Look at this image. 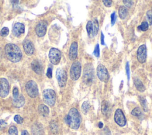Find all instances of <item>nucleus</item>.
<instances>
[{
	"label": "nucleus",
	"instance_id": "f704fd0d",
	"mask_svg": "<svg viewBox=\"0 0 152 135\" xmlns=\"http://www.w3.org/2000/svg\"><path fill=\"white\" fill-rule=\"evenodd\" d=\"M7 126V123L4 120H0V129L1 130H4V129L6 128Z\"/></svg>",
	"mask_w": 152,
	"mask_h": 135
},
{
	"label": "nucleus",
	"instance_id": "f03ea898",
	"mask_svg": "<svg viewBox=\"0 0 152 135\" xmlns=\"http://www.w3.org/2000/svg\"><path fill=\"white\" fill-rule=\"evenodd\" d=\"M65 121L71 128L77 130L81 123V117L78 110L75 108H71L65 117Z\"/></svg>",
	"mask_w": 152,
	"mask_h": 135
},
{
	"label": "nucleus",
	"instance_id": "39448f33",
	"mask_svg": "<svg viewBox=\"0 0 152 135\" xmlns=\"http://www.w3.org/2000/svg\"><path fill=\"white\" fill-rule=\"evenodd\" d=\"M81 73V64L78 61H74L69 70V76L72 80H77Z\"/></svg>",
	"mask_w": 152,
	"mask_h": 135
},
{
	"label": "nucleus",
	"instance_id": "6ab92c4d",
	"mask_svg": "<svg viewBox=\"0 0 152 135\" xmlns=\"http://www.w3.org/2000/svg\"><path fill=\"white\" fill-rule=\"evenodd\" d=\"M101 111L103 115L107 116L110 112V104L107 101H103L101 105Z\"/></svg>",
	"mask_w": 152,
	"mask_h": 135
},
{
	"label": "nucleus",
	"instance_id": "6e6552de",
	"mask_svg": "<svg viewBox=\"0 0 152 135\" xmlns=\"http://www.w3.org/2000/svg\"><path fill=\"white\" fill-rule=\"evenodd\" d=\"M61 58V51L55 48L50 49L49 52V59L50 62L53 65H57L59 63Z\"/></svg>",
	"mask_w": 152,
	"mask_h": 135
},
{
	"label": "nucleus",
	"instance_id": "cd10ccee",
	"mask_svg": "<svg viewBox=\"0 0 152 135\" xmlns=\"http://www.w3.org/2000/svg\"><path fill=\"white\" fill-rule=\"evenodd\" d=\"M148 29V24L146 21H143L141 23V25L138 27V29L141 31H146Z\"/></svg>",
	"mask_w": 152,
	"mask_h": 135
},
{
	"label": "nucleus",
	"instance_id": "c85d7f7f",
	"mask_svg": "<svg viewBox=\"0 0 152 135\" xmlns=\"http://www.w3.org/2000/svg\"><path fill=\"white\" fill-rule=\"evenodd\" d=\"M131 114L134 116H135V117H140V116L141 115L142 112H141V111L140 108L135 107L131 111Z\"/></svg>",
	"mask_w": 152,
	"mask_h": 135
},
{
	"label": "nucleus",
	"instance_id": "58836bf2",
	"mask_svg": "<svg viewBox=\"0 0 152 135\" xmlns=\"http://www.w3.org/2000/svg\"><path fill=\"white\" fill-rule=\"evenodd\" d=\"M46 76L49 78V79H51L52 77V68L49 67L47 70V72H46Z\"/></svg>",
	"mask_w": 152,
	"mask_h": 135
},
{
	"label": "nucleus",
	"instance_id": "f257e3e1",
	"mask_svg": "<svg viewBox=\"0 0 152 135\" xmlns=\"http://www.w3.org/2000/svg\"><path fill=\"white\" fill-rule=\"evenodd\" d=\"M5 52L7 59L12 62H18L22 58V52L20 48L15 44L8 43L5 46Z\"/></svg>",
	"mask_w": 152,
	"mask_h": 135
},
{
	"label": "nucleus",
	"instance_id": "393cba45",
	"mask_svg": "<svg viewBox=\"0 0 152 135\" xmlns=\"http://www.w3.org/2000/svg\"><path fill=\"white\" fill-rule=\"evenodd\" d=\"M90 107V104L88 101H84L81 105V111L84 114H86Z\"/></svg>",
	"mask_w": 152,
	"mask_h": 135
},
{
	"label": "nucleus",
	"instance_id": "c756f323",
	"mask_svg": "<svg viewBox=\"0 0 152 135\" xmlns=\"http://www.w3.org/2000/svg\"><path fill=\"white\" fill-rule=\"evenodd\" d=\"M9 33V29L8 27H3L0 32V34L1 36L2 37H5L7 36Z\"/></svg>",
	"mask_w": 152,
	"mask_h": 135
},
{
	"label": "nucleus",
	"instance_id": "7c9ffc66",
	"mask_svg": "<svg viewBox=\"0 0 152 135\" xmlns=\"http://www.w3.org/2000/svg\"><path fill=\"white\" fill-rule=\"evenodd\" d=\"M14 120L17 124H22L24 121L23 118L21 117L20 115H15L14 117Z\"/></svg>",
	"mask_w": 152,
	"mask_h": 135
},
{
	"label": "nucleus",
	"instance_id": "c03bdc74",
	"mask_svg": "<svg viewBox=\"0 0 152 135\" xmlns=\"http://www.w3.org/2000/svg\"><path fill=\"white\" fill-rule=\"evenodd\" d=\"M151 14H152V9H151Z\"/></svg>",
	"mask_w": 152,
	"mask_h": 135
},
{
	"label": "nucleus",
	"instance_id": "f8f14e48",
	"mask_svg": "<svg viewBox=\"0 0 152 135\" xmlns=\"http://www.w3.org/2000/svg\"><path fill=\"white\" fill-rule=\"evenodd\" d=\"M137 58L140 63H144L147 59V47L145 45H140L137 52Z\"/></svg>",
	"mask_w": 152,
	"mask_h": 135
},
{
	"label": "nucleus",
	"instance_id": "a211bd4d",
	"mask_svg": "<svg viewBox=\"0 0 152 135\" xmlns=\"http://www.w3.org/2000/svg\"><path fill=\"white\" fill-rule=\"evenodd\" d=\"M25 103V99L23 95H20L17 98L13 99L12 105L16 108H20L24 105Z\"/></svg>",
	"mask_w": 152,
	"mask_h": 135
},
{
	"label": "nucleus",
	"instance_id": "423d86ee",
	"mask_svg": "<svg viewBox=\"0 0 152 135\" xmlns=\"http://www.w3.org/2000/svg\"><path fill=\"white\" fill-rule=\"evenodd\" d=\"M26 90L27 95L32 98H36L39 93V89L37 83L34 80H29L26 84Z\"/></svg>",
	"mask_w": 152,
	"mask_h": 135
},
{
	"label": "nucleus",
	"instance_id": "c9c22d12",
	"mask_svg": "<svg viewBox=\"0 0 152 135\" xmlns=\"http://www.w3.org/2000/svg\"><path fill=\"white\" fill-rule=\"evenodd\" d=\"M110 17H111V25L113 26L115 21H116V16L115 12H113V13L111 14Z\"/></svg>",
	"mask_w": 152,
	"mask_h": 135
},
{
	"label": "nucleus",
	"instance_id": "f3484780",
	"mask_svg": "<svg viewBox=\"0 0 152 135\" xmlns=\"http://www.w3.org/2000/svg\"><path fill=\"white\" fill-rule=\"evenodd\" d=\"M31 66L32 70L34 73H36L37 74H40L42 73V67L38 60L37 59L33 60L31 64Z\"/></svg>",
	"mask_w": 152,
	"mask_h": 135
},
{
	"label": "nucleus",
	"instance_id": "aec40b11",
	"mask_svg": "<svg viewBox=\"0 0 152 135\" xmlns=\"http://www.w3.org/2000/svg\"><path fill=\"white\" fill-rule=\"evenodd\" d=\"M38 111H39V114L44 117H47L49 114V108L44 104H40V105H39Z\"/></svg>",
	"mask_w": 152,
	"mask_h": 135
},
{
	"label": "nucleus",
	"instance_id": "b1692460",
	"mask_svg": "<svg viewBox=\"0 0 152 135\" xmlns=\"http://www.w3.org/2000/svg\"><path fill=\"white\" fill-rule=\"evenodd\" d=\"M139 101L140 102L141 105L142 106L144 111L145 112H147L148 111V107H147V102L145 98L142 96H140L139 97Z\"/></svg>",
	"mask_w": 152,
	"mask_h": 135
},
{
	"label": "nucleus",
	"instance_id": "0eeeda50",
	"mask_svg": "<svg viewBox=\"0 0 152 135\" xmlns=\"http://www.w3.org/2000/svg\"><path fill=\"white\" fill-rule=\"evenodd\" d=\"M97 76L100 81L104 83H107L110 78L107 68L101 64L97 67Z\"/></svg>",
	"mask_w": 152,
	"mask_h": 135
},
{
	"label": "nucleus",
	"instance_id": "ea45409f",
	"mask_svg": "<svg viewBox=\"0 0 152 135\" xmlns=\"http://www.w3.org/2000/svg\"><path fill=\"white\" fill-rule=\"evenodd\" d=\"M103 4L106 7H110L112 5V1L111 0H103Z\"/></svg>",
	"mask_w": 152,
	"mask_h": 135
},
{
	"label": "nucleus",
	"instance_id": "412c9836",
	"mask_svg": "<svg viewBox=\"0 0 152 135\" xmlns=\"http://www.w3.org/2000/svg\"><path fill=\"white\" fill-rule=\"evenodd\" d=\"M134 83L135 87L139 92H143L145 91V87L144 85L143 84V83H142V81L140 79H138L137 78H135L134 79Z\"/></svg>",
	"mask_w": 152,
	"mask_h": 135
},
{
	"label": "nucleus",
	"instance_id": "2eb2a0df",
	"mask_svg": "<svg viewBox=\"0 0 152 135\" xmlns=\"http://www.w3.org/2000/svg\"><path fill=\"white\" fill-rule=\"evenodd\" d=\"M25 31V27L23 23H16L12 27V33L16 37H19L20 35L23 34Z\"/></svg>",
	"mask_w": 152,
	"mask_h": 135
},
{
	"label": "nucleus",
	"instance_id": "1a4fd4ad",
	"mask_svg": "<svg viewBox=\"0 0 152 135\" xmlns=\"http://www.w3.org/2000/svg\"><path fill=\"white\" fill-rule=\"evenodd\" d=\"M56 77L59 86L61 87L65 86L67 81V74L65 70L58 68L56 71Z\"/></svg>",
	"mask_w": 152,
	"mask_h": 135
},
{
	"label": "nucleus",
	"instance_id": "9d476101",
	"mask_svg": "<svg viewBox=\"0 0 152 135\" xmlns=\"http://www.w3.org/2000/svg\"><path fill=\"white\" fill-rule=\"evenodd\" d=\"M10 93V84L5 78H0V97L5 98Z\"/></svg>",
	"mask_w": 152,
	"mask_h": 135
},
{
	"label": "nucleus",
	"instance_id": "473e14b6",
	"mask_svg": "<svg viewBox=\"0 0 152 135\" xmlns=\"http://www.w3.org/2000/svg\"><path fill=\"white\" fill-rule=\"evenodd\" d=\"M146 15H147V19L148 20L149 25H152V14H151V11L150 10H148L146 12Z\"/></svg>",
	"mask_w": 152,
	"mask_h": 135
},
{
	"label": "nucleus",
	"instance_id": "5701e85b",
	"mask_svg": "<svg viewBox=\"0 0 152 135\" xmlns=\"http://www.w3.org/2000/svg\"><path fill=\"white\" fill-rule=\"evenodd\" d=\"M86 30L87 34L90 37H92L94 35L93 33V26L91 21H88L86 24Z\"/></svg>",
	"mask_w": 152,
	"mask_h": 135
},
{
	"label": "nucleus",
	"instance_id": "bb28decb",
	"mask_svg": "<svg viewBox=\"0 0 152 135\" xmlns=\"http://www.w3.org/2000/svg\"><path fill=\"white\" fill-rule=\"evenodd\" d=\"M8 135H18V130L15 126L12 125L9 128Z\"/></svg>",
	"mask_w": 152,
	"mask_h": 135
},
{
	"label": "nucleus",
	"instance_id": "dca6fc26",
	"mask_svg": "<svg viewBox=\"0 0 152 135\" xmlns=\"http://www.w3.org/2000/svg\"><path fill=\"white\" fill-rule=\"evenodd\" d=\"M78 54V43L77 42H73L70 45L69 49V58L71 61L76 59Z\"/></svg>",
	"mask_w": 152,
	"mask_h": 135
},
{
	"label": "nucleus",
	"instance_id": "37998d69",
	"mask_svg": "<svg viewBox=\"0 0 152 135\" xmlns=\"http://www.w3.org/2000/svg\"><path fill=\"white\" fill-rule=\"evenodd\" d=\"M98 127H99V128H102L103 127V123H102V122H99V124H98Z\"/></svg>",
	"mask_w": 152,
	"mask_h": 135
},
{
	"label": "nucleus",
	"instance_id": "ddd939ff",
	"mask_svg": "<svg viewBox=\"0 0 152 135\" xmlns=\"http://www.w3.org/2000/svg\"><path fill=\"white\" fill-rule=\"evenodd\" d=\"M48 24L45 20H42L36 25L35 28V32L38 37H41L45 35L46 33Z\"/></svg>",
	"mask_w": 152,
	"mask_h": 135
},
{
	"label": "nucleus",
	"instance_id": "20e7f679",
	"mask_svg": "<svg viewBox=\"0 0 152 135\" xmlns=\"http://www.w3.org/2000/svg\"><path fill=\"white\" fill-rule=\"evenodd\" d=\"M42 96L44 102L49 106H53L56 102V93L51 89H45L42 92Z\"/></svg>",
	"mask_w": 152,
	"mask_h": 135
},
{
	"label": "nucleus",
	"instance_id": "4c0bfd02",
	"mask_svg": "<svg viewBox=\"0 0 152 135\" xmlns=\"http://www.w3.org/2000/svg\"><path fill=\"white\" fill-rule=\"evenodd\" d=\"M123 2L124 3V4H125V5L126 7H128V8H131V6L132 5V4H133V1H125V0H124V1H123Z\"/></svg>",
	"mask_w": 152,
	"mask_h": 135
},
{
	"label": "nucleus",
	"instance_id": "a19ab883",
	"mask_svg": "<svg viewBox=\"0 0 152 135\" xmlns=\"http://www.w3.org/2000/svg\"><path fill=\"white\" fill-rule=\"evenodd\" d=\"M100 35H101V36H100L101 44H102V45H105L104 42V35H103V33H102V32H101Z\"/></svg>",
	"mask_w": 152,
	"mask_h": 135
},
{
	"label": "nucleus",
	"instance_id": "4be33fe9",
	"mask_svg": "<svg viewBox=\"0 0 152 135\" xmlns=\"http://www.w3.org/2000/svg\"><path fill=\"white\" fill-rule=\"evenodd\" d=\"M118 13H119V16L121 19L124 20L126 18L128 14V10L126 7L121 5L119 7L118 9Z\"/></svg>",
	"mask_w": 152,
	"mask_h": 135
},
{
	"label": "nucleus",
	"instance_id": "72a5a7b5",
	"mask_svg": "<svg viewBox=\"0 0 152 135\" xmlns=\"http://www.w3.org/2000/svg\"><path fill=\"white\" fill-rule=\"evenodd\" d=\"M12 95H13L14 99L17 98L19 96V91H18V89L17 87H14L13 88V90H12Z\"/></svg>",
	"mask_w": 152,
	"mask_h": 135
},
{
	"label": "nucleus",
	"instance_id": "7ed1b4c3",
	"mask_svg": "<svg viewBox=\"0 0 152 135\" xmlns=\"http://www.w3.org/2000/svg\"><path fill=\"white\" fill-rule=\"evenodd\" d=\"M94 79V68L91 64H86L84 65L83 75V80L87 85H91Z\"/></svg>",
	"mask_w": 152,
	"mask_h": 135
},
{
	"label": "nucleus",
	"instance_id": "e433bc0d",
	"mask_svg": "<svg viewBox=\"0 0 152 135\" xmlns=\"http://www.w3.org/2000/svg\"><path fill=\"white\" fill-rule=\"evenodd\" d=\"M125 69H126V75H127V78H128V80L129 81V77H130V73H129V62H127L126 64V66H125Z\"/></svg>",
	"mask_w": 152,
	"mask_h": 135
},
{
	"label": "nucleus",
	"instance_id": "9b49d317",
	"mask_svg": "<svg viewBox=\"0 0 152 135\" xmlns=\"http://www.w3.org/2000/svg\"><path fill=\"white\" fill-rule=\"evenodd\" d=\"M114 120L121 127H124L126 124V120L123 111L121 109H117L115 112Z\"/></svg>",
	"mask_w": 152,
	"mask_h": 135
},
{
	"label": "nucleus",
	"instance_id": "2f4dec72",
	"mask_svg": "<svg viewBox=\"0 0 152 135\" xmlns=\"http://www.w3.org/2000/svg\"><path fill=\"white\" fill-rule=\"evenodd\" d=\"M93 54L95 55V56H96L97 58L99 57V56H100V48H99V45L98 43L96 44V46H95Z\"/></svg>",
	"mask_w": 152,
	"mask_h": 135
},
{
	"label": "nucleus",
	"instance_id": "79ce46f5",
	"mask_svg": "<svg viewBox=\"0 0 152 135\" xmlns=\"http://www.w3.org/2000/svg\"><path fill=\"white\" fill-rule=\"evenodd\" d=\"M21 135H30V134H29L27 130H23L21 131Z\"/></svg>",
	"mask_w": 152,
	"mask_h": 135
},
{
	"label": "nucleus",
	"instance_id": "a878e982",
	"mask_svg": "<svg viewBox=\"0 0 152 135\" xmlns=\"http://www.w3.org/2000/svg\"><path fill=\"white\" fill-rule=\"evenodd\" d=\"M93 26L94 35L96 36L98 32H99V22H98V20H97V18L94 19Z\"/></svg>",
	"mask_w": 152,
	"mask_h": 135
},
{
	"label": "nucleus",
	"instance_id": "4468645a",
	"mask_svg": "<svg viewBox=\"0 0 152 135\" xmlns=\"http://www.w3.org/2000/svg\"><path fill=\"white\" fill-rule=\"evenodd\" d=\"M23 49L26 54L28 56H31L34 51V48L33 43L28 39L24 40L23 43Z\"/></svg>",
	"mask_w": 152,
	"mask_h": 135
}]
</instances>
